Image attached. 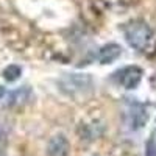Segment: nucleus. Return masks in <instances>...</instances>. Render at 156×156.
<instances>
[{
  "label": "nucleus",
  "instance_id": "3",
  "mask_svg": "<svg viewBox=\"0 0 156 156\" xmlns=\"http://www.w3.org/2000/svg\"><path fill=\"white\" fill-rule=\"evenodd\" d=\"M112 80L125 89H136L142 80V69L137 66H125L112 73Z\"/></svg>",
  "mask_w": 156,
  "mask_h": 156
},
{
  "label": "nucleus",
  "instance_id": "11",
  "mask_svg": "<svg viewBox=\"0 0 156 156\" xmlns=\"http://www.w3.org/2000/svg\"><path fill=\"white\" fill-rule=\"evenodd\" d=\"M0 156H3V154H2V153H0Z\"/></svg>",
  "mask_w": 156,
  "mask_h": 156
},
{
  "label": "nucleus",
  "instance_id": "4",
  "mask_svg": "<svg viewBox=\"0 0 156 156\" xmlns=\"http://www.w3.org/2000/svg\"><path fill=\"white\" fill-rule=\"evenodd\" d=\"M128 122L131 125V128H140L147 122V109L142 103L136 101V100H129L128 103Z\"/></svg>",
  "mask_w": 156,
  "mask_h": 156
},
{
  "label": "nucleus",
  "instance_id": "10",
  "mask_svg": "<svg viewBox=\"0 0 156 156\" xmlns=\"http://www.w3.org/2000/svg\"><path fill=\"white\" fill-rule=\"evenodd\" d=\"M3 95H5V89H3L2 86H0V98H2Z\"/></svg>",
  "mask_w": 156,
  "mask_h": 156
},
{
  "label": "nucleus",
  "instance_id": "8",
  "mask_svg": "<svg viewBox=\"0 0 156 156\" xmlns=\"http://www.w3.org/2000/svg\"><path fill=\"white\" fill-rule=\"evenodd\" d=\"M2 75H3V78L6 81L12 83V81H16L17 78L22 75V69H20V66H16V64H9V66H6L3 69Z\"/></svg>",
  "mask_w": 156,
  "mask_h": 156
},
{
  "label": "nucleus",
  "instance_id": "6",
  "mask_svg": "<svg viewBox=\"0 0 156 156\" xmlns=\"http://www.w3.org/2000/svg\"><path fill=\"white\" fill-rule=\"evenodd\" d=\"M30 94H31V90H30L28 86H22L16 90H12V92L9 94V97H8V105L9 106L22 105V103H25L30 98Z\"/></svg>",
  "mask_w": 156,
  "mask_h": 156
},
{
  "label": "nucleus",
  "instance_id": "5",
  "mask_svg": "<svg viewBox=\"0 0 156 156\" xmlns=\"http://www.w3.org/2000/svg\"><path fill=\"white\" fill-rule=\"evenodd\" d=\"M122 55V47L119 44H114V42H109L106 45H103L98 53H97V58L101 64H111L114 62L117 58Z\"/></svg>",
  "mask_w": 156,
  "mask_h": 156
},
{
  "label": "nucleus",
  "instance_id": "2",
  "mask_svg": "<svg viewBox=\"0 0 156 156\" xmlns=\"http://www.w3.org/2000/svg\"><path fill=\"white\" fill-rule=\"evenodd\" d=\"M59 89L67 95H78L86 94L94 87V80L89 73H64L59 81Z\"/></svg>",
  "mask_w": 156,
  "mask_h": 156
},
{
  "label": "nucleus",
  "instance_id": "1",
  "mask_svg": "<svg viewBox=\"0 0 156 156\" xmlns=\"http://www.w3.org/2000/svg\"><path fill=\"white\" fill-rule=\"evenodd\" d=\"M123 34H125L126 42L133 48L140 50V51H144L148 47L151 37H153V31L150 28V25L144 20H131V22L125 23Z\"/></svg>",
  "mask_w": 156,
  "mask_h": 156
},
{
  "label": "nucleus",
  "instance_id": "9",
  "mask_svg": "<svg viewBox=\"0 0 156 156\" xmlns=\"http://www.w3.org/2000/svg\"><path fill=\"white\" fill-rule=\"evenodd\" d=\"M147 156H156V145L153 140H150L147 145Z\"/></svg>",
  "mask_w": 156,
  "mask_h": 156
},
{
  "label": "nucleus",
  "instance_id": "7",
  "mask_svg": "<svg viewBox=\"0 0 156 156\" xmlns=\"http://www.w3.org/2000/svg\"><path fill=\"white\" fill-rule=\"evenodd\" d=\"M67 140L64 139L62 136H56L50 140L48 144V153L51 156H66L67 153Z\"/></svg>",
  "mask_w": 156,
  "mask_h": 156
}]
</instances>
